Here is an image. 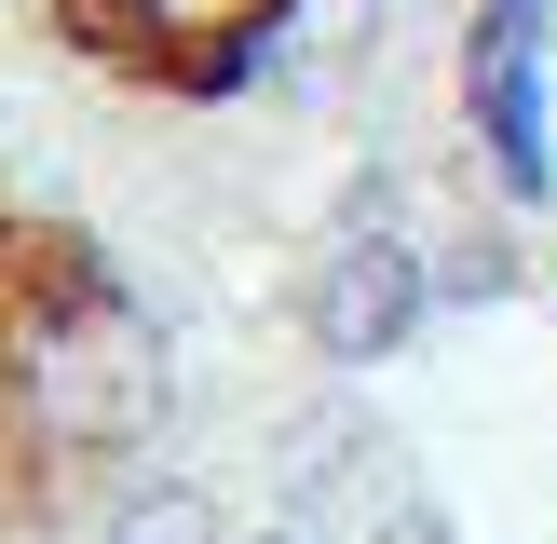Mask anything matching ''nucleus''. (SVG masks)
<instances>
[{"label": "nucleus", "instance_id": "1", "mask_svg": "<svg viewBox=\"0 0 557 544\" xmlns=\"http://www.w3.org/2000/svg\"><path fill=\"white\" fill-rule=\"evenodd\" d=\"M163 435V326L82 218L0 190V544H69L150 504L136 449Z\"/></svg>", "mask_w": 557, "mask_h": 544}, {"label": "nucleus", "instance_id": "2", "mask_svg": "<svg viewBox=\"0 0 557 544\" xmlns=\"http://www.w3.org/2000/svg\"><path fill=\"white\" fill-rule=\"evenodd\" d=\"M354 0H27L54 54L109 96H150V109H218L245 96L259 69H286L313 27H341Z\"/></svg>", "mask_w": 557, "mask_h": 544}, {"label": "nucleus", "instance_id": "3", "mask_svg": "<svg viewBox=\"0 0 557 544\" xmlns=\"http://www.w3.org/2000/svg\"><path fill=\"white\" fill-rule=\"evenodd\" d=\"M531 14H557V0H504V27H531Z\"/></svg>", "mask_w": 557, "mask_h": 544}]
</instances>
